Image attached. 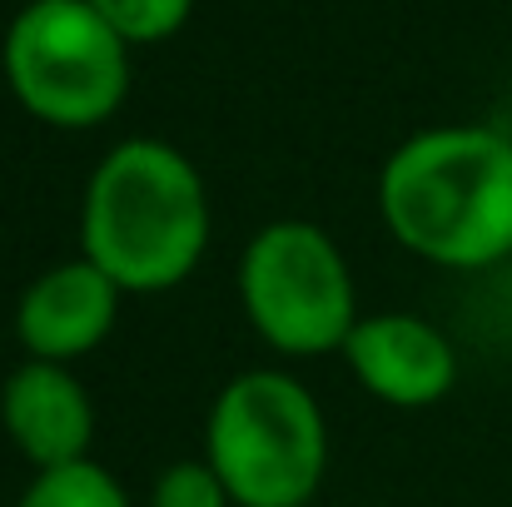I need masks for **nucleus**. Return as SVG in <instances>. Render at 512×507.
Wrapping results in <instances>:
<instances>
[{
	"mask_svg": "<svg viewBox=\"0 0 512 507\" xmlns=\"http://www.w3.org/2000/svg\"><path fill=\"white\" fill-rule=\"evenodd\" d=\"M388 234L438 269H493L512 259V140L488 125L408 135L378 174Z\"/></svg>",
	"mask_w": 512,
	"mask_h": 507,
	"instance_id": "nucleus-1",
	"label": "nucleus"
},
{
	"mask_svg": "<svg viewBox=\"0 0 512 507\" xmlns=\"http://www.w3.org/2000/svg\"><path fill=\"white\" fill-rule=\"evenodd\" d=\"M209 249L204 174L165 140H120L85 179L80 254L125 294L179 289Z\"/></svg>",
	"mask_w": 512,
	"mask_h": 507,
	"instance_id": "nucleus-2",
	"label": "nucleus"
},
{
	"mask_svg": "<svg viewBox=\"0 0 512 507\" xmlns=\"http://www.w3.org/2000/svg\"><path fill=\"white\" fill-rule=\"evenodd\" d=\"M204 463L219 473L234 507H309L329 473L319 398L279 368L229 378L209 403Z\"/></svg>",
	"mask_w": 512,
	"mask_h": 507,
	"instance_id": "nucleus-3",
	"label": "nucleus"
},
{
	"mask_svg": "<svg viewBox=\"0 0 512 507\" xmlns=\"http://www.w3.org/2000/svg\"><path fill=\"white\" fill-rule=\"evenodd\" d=\"M0 70L20 110L55 130H95L130 95V45L90 0H30L5 30Z\"/></svg>",
	"mask_w": 512,
	"mask_h": 507,
	"instance_id": "nucleus-4",
	"label": "nucleus"
},
{
	"mask_svg": "<svg viewBox=\"0 0 512 507\" xmlns=\"http://www.w3.org/2000/svg\"><path fill=\"white\" fill-rule=\"evenodd\" d=\"M239 309L274 353H343L358 314V289L329 229L309 219L264 224L239 254Z\"/></svg>",
	"mask_w": 512,
	"mask_h": 507,
	"instance_id": "nucleus-5",
	"label": "nucleus"
},
{
	"mask_svg": "<svg viewBox=\"0 0 512 507\" xmlns=\"http://www.w3.org/2000/svg\"><path fill=\"white\" fill-rule=\"evenodd\" d=\"M353 383L388 408H433L458 383V353L448 334L418 314H363L343 343Z\"/></svg>",
	"mask_w": 512,
	"mask_h": 507,
	"instance_id": "nucleus-6",
	"label": "nucleus"
},
{
	"mask_svg": "<svg viewBox=\"0 0 512 507\" xmlns=\"http://www.w3.org/2000/svg\"><path fill=\"white\" fill-rule=\"evenodd\" d=\"M120 299L125 289L95 269L85 254L80 259H65L45 274L30 279V289L20 294L15 304V338L25 348V358H40V363H75L85 353H95L115 319H120Z\"/></svg>",
	"mask_w": 512,
	"mask_h": 507,
	"instance_id": "nucleus-7",
	"label": "nucleus"
},
{
	"mask_svg": "<svg viewBox=\"0 0 512 507\" xmlns=\"http://www.w3.org/2000/svg\"><path fill=\"white\" fill-rule=\"evenodd\" d=\"M0 428L35 473L70 468L90 458L95 403L65 363L25 358L0 383Z\"/></svg>",
	"mask_w": 512,
	"mask_h": 507,
	"instance_id": "nucleus-8",
	"label": "nucleus"
},
{
	"mask_svg": "<svg viewBox=\"0 0 512 507\" xmlns=\"http://www.w3.org/2000/svg\"><path fill=\"white\" fill-rule=\"evenodd\" d=\"M15 507H130V498L115 483L110 468L85 458V463H70V468L35 473Z\"/></svg>",
	"mask_w": 512,
	"mask_h": 507,
	"instance_id": "nucleus-9",
	"label": "nucleus"
},
{
	"mask_svg": "<svg viewBox=\"0 0 512 507\" xmlns=\"http://www.w3.org/2000/svg\"><path fill=\"white\" fill-rule=\"evenodd\" d=\"M95 15L135 50V45H160L184 30L194 0H90Z\"/></svg>",
	"mask_w": 512,
	"mask_h": 507,
	"instance_id": "nucleus-10",
	"label": "nucleus"
},
{
	"mask_svg": "<svg viewBox=\"0 0 512 507\" xmlns=\"http://www.w3.org/2000/svg\"><path fill=\"white\" fill-rule=\"evenodd\" d=\"M150 507H234V498L204 458H184L155 478Z\"/></svg>",
	"mask_w": 512,
	"mask_h": 507,
	"instance_id": "nucleus-11",
	"label": "nucleus"
},
{
	"mask_svg": "<svg viewBox=\"0 0 512 507\" xmlns=\"http://www.w3.org/2000/svg\"><path fill=\"white\" fill-rule=\"evenodd\" d=\"M508 319H512V294H508Z\"/></svg>",
	"mask_w": 512,
	"mask_h": 507,
	"instance_id": "nucleus-12",
	"label": "nucleus"
}]
</instances>
